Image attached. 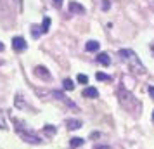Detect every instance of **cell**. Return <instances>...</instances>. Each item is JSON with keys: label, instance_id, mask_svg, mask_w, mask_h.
Segmentation results:
<instances>
[{"label": "cell", "instance_id": "cell-5", "mask_svg": "<svg viewBox=\"0 0 154 149\" xmlns=\"http://www.w3.org/2000/svg\"><path fill=\"white\" fill-rule=\"evenodd\" d=\"M35 75L38 76V78H42V80H50V73H49V70H47L45 66H36Z\"/></svg>", "mask_w": 154, "mask_h": 149}, {"label": "cell", "instance_id": "cell-2", "mask_svg": "<svg viewBox=\"0 0 154 149\" xmlns=\"http://www.w3.org/2000/svg\"><path fill=\"white\" fill-rule=\"evenodd\" d=\"M119 102H121V106L128 109V111H133L135 107H137V101L133 99V95H130L128 92L125 90H119Z\"/></svg>", "mask_w": 154, "mask_h": 149}, {"label": "cell", "instance_id": "cell-10", "mask_svg": "<svg viewBox=\"0 0 154 149\" xmlns=\"http://www.w3.org/2000/svg\"><path fill=\"white\" fill-rule=\"evenodd\" d=\"M66 125H68L69 130H78V128L82 127V121L80 120H68L66 121Z\"/></svg>", "mask_w": 154, "mask_h": 149}, {"label": "cell", "instance_id": "cell-24", "mask_svg": "<svg viewBox=\"0 0 154 149\" xmlns=\"http://www.w3.org/2000/svg\"><path fill=\"white\" fill-rule=\"evenodd\" d=\"M95 149H111L109 146H95Z\"/></svg>", "mask_w": 154, "mask_h": 149}, {"label": "cell", "instance_id": "cell-12", "mask_svg": "<svg viewBox=\"0 0 154 149\" xmlns=\"http://www.w3.org/2000/svg\"><path fill=\"white\" fill-rule=\"evenodd\" d=\"M71 146H73V147L83 146V139H82V137H73V139H71Z\"/></svg>", "mask_w": 154, "mask_h": 149}, {"label": "cell", "instance_id": "cell-1", "mask_svg": "<svg viewBox=\"0 0 154 149\" xmlns=\"http://www.w3.org/2000/svg\"><path fill=\"white\" fill-rule=\"evenodd\" d=\"M118 56H119V59H121V61H123V63H125L126 66L133 71V73H140V75H144V73H146V66L140 63V59L137 57V54H135L133 50L121 49L118 52Z\"/></svg>", "mask_w": 154, "mask_h": 149}, {"label": "cell", "instance_id": "cell-25", "mask_svg": "<svg viewBox=\"0 0 154 149\" xmlns=\"http://www.w3.org/2000/svg\"><path fill=\"white\" fill-rule=\"evenodd\" d=\"M4 49H5V47H4V43L0 42V52H2V50H4Z\"/></svg>", "mask_w": 154, "mask_h": 149}, {"label": "cell", "instance_id": "cell-19", "mask_svg": "<svg viewBox=\"0 0 154 149\" xmlns=\"http://www.w3.org/2000/svg\"><path fill=\"white\" fill-rule=\"evenodd\" d=\"M16 106L17 107H24V104H23V101H21V94H17V95H16Z\"/></svg>", "mask_w": 154, "mask_h": 149}, {"label": "cell", "instance_id": "cell-6", "mask_svg": "<svg viewBox=\"0 0 154 149\" xmlns=\"http://www.w3.org/2000/svg\"><path fill=\"white\" fill-rule=\"evenodd\" d=\"M83 97H88V99H97L99 97V92L95 87H87L83 90Z\"/></svg>", "mask_w": 154, "mask_h": 149}, {"label": "cell", "instance_id": "cell-16", "mask_svg": "<svg viewBox=\"0 0 154 149\" xmlns=\"http://www.w3.org/2000/svg\"><path fill=\"white\" fill-rule=\"evenodd\" d=\"M95 78H97L99 82H109L111 76H109V75H106V73H97V75H95Z\"/></svg>", "mask_w": 154, "mask_h": 149}, {"label": "cell", "instance_id": "cell-13", "mask_svg": "<svg viewBox=\"0 0 154 149\" xmlns=\"http://www.w3.org/2000/svg\"><path fill=\"white\" fill-rule=\"evenodd\" d=\"M7 128V121H5V114H4V111L0 109V130H5Z\"/></svg>", "mask_w": 154, "mask_h": 149}, {"label": "cell", "instance_id": "cell-18", "mask_svg": "<svg viewBox=\"0 0 154 149\" xmlns=\"http://www.w3.org/2000/svg\"><path fill=\"white\" fill-rule=\"evenodd\" d=\"M78 82L83 83V85H87V83H88V76H87V75H78Z\"/></svg>", "mask_w": 154, "mask_h": 149}, {"label": "cell", "instance_id": "cell-15", "mask_svg": "<svg viewBox=\"0 0 154 149\" xmlns=\"http://www.w3.org/2000/svg\"><path fill=\"white\" fill-rule=\"evenodd\" d=\"M49 28H50V17H45L43 23H42V33H47Z\"/></svg>", "mask_w": 154, "mask_h": 149}, {"label": "cell", "instance_id": "cell-23", "mask_svg": "<svg viewBox=\"0 0 154 149\" xmlns=\"http://www.w3.org/2000/svg\"><path fill=\"white\" fill-rule=\"evenodd\" d=\"M99 135H100L99 132H92V134H90V137H92V139H97Z\"/></svg>", "mask_w": 154, "mask_h": 149}, {"label": "cell", "instance_id": "cell-21", "mask_svg": "<svg viewBox=\"0 0 154 149\" xmlns=\"http://www.w3.org/2000/svg\"><path fill=\"white\" fill-rule=\"evenodd\" d=\"M54 2V7L56 9H61V5H63V0H52Z\"/></svg>", "mask_w": 154, "mask_h": 149}, {"label": "cell", "instance_id": "cell-17", "mask_svg": "<svg viewBox=\"0 0 154 149\" xmlns=\"http://www.w3.org/2000/svg\"><path fill=\"white\" fill-rule=\"evenodd\" d=\"M63 87L66 88V90H73V88H75V83H73L69 78H66V80L63 82Z\"/></svg>", "mask_w": 154, "mask_h": 149}, {"label": "cell", "instance_id": "cell-9", "mask_svg": "<svg viewBox=\"0 0 154 149\" xmlns=\"http://www.w3.org/2000/svg\"><path fill=\"white\" fill-rule=\"evenodd\" d=\"M97 61L102 64V66H109V64H111V59H109V56H107L106 52H100V54H99V56H97Z\"/></svg>", "mask_w": 154, "mask_h": 149}, {"label": "cell", "instance_id": "cell-26", "mask_svg": "<svg viewBox=\"0 0 154 149\" xmlns=\"http://www.w3.org/2000/svg\"><path fill=\"white\" fill-rule=\"evenodd\" d=\"M151 50H152V54H154V43H152V47H151Z\"/></svg>", "mask_w": 154, "mask_h": 149}, {"label": "cell", "instance_id": "cell-8", "mask_svg": "<svg viewBox=\"0 0 154 149\" xmlns=\"http://www.w3.org/2000/svg\"><path fill=\"white\" fill-rule=\"evenodd\" d=\"M99 47H100V43H99L97 40H88V42H87V45H85L87 52H97Z\"/></svg>", "mask_w": 154, "mask_h": 149}, {"label": "cell", "instance_id": "cell-27", "mask_svg": "<svg viewBox=\"0 0 154 149\" xmlns=\"http://www.w3.org/2000/svg\"><path fill=\"white\" fill-rule=\"evenodd\" d=\"M152 120H154V111H152Z\"/></svg>", "mask_w": 154, "mask_h": 149}, {"label": "cell", "instance_id": "cell-4", "mask_svg": "<svg viewBox=\"0 0 154 149\" xmlns=\"http://www.w3.org/2000/svg\"><path fill=\"white\" fill-rule=\"evenodd\" d=\"M12 47H14V50H17V52H23V50H26L28 43H26V40H24L23 36H14V38H12Z\"/></svg>", "mask_w": 154, "mask_h": 149}, {"label": "cell", "instance_id": "cell-3", "mask_svg": "<svg viewBox=\"0 0 154 149\" xmlns=\"http://www.w3.org/2000/svg\"><path fill=\"white\" fill-rule=\"evenodd\" d=\"M16 132H17V135L21 137L24 142H28V144H42V139L38 137V135L31 134V132H28V130H23V128H16Z\"/></svg>", "mask_w": 154, "mask_h": 149}, {"label": "cell", "instance_id": "cell-20", "mask_svg": "<svg viewBox=\"0 0 154 149\" xmlns=\"http://www.w3.org/2000/svg\"><path fill=\"white\" fill-rule=\"evenodd\" d=\"M109 5H111V2H109V0H102V11H107Z\"/></svg>", "mask_w": 154, "mask_h": 149}, {"label": "cell", "instance_id": "cell-22", "mask_svg": "<svg viewBox=\"0 0 154 149\" xmlns=\"http://www.w3.org/2000/svg\"><path fill=\"white\" fill-rule=\"evenodd\" d=\"M149 95L154 99V87H149Z\"/></svg>", "mask_w": 154, "mask_h": 149}, {"label": "cell", "instance_id": "cell-11", "mask_svg": "<svg viewBox=\"0 0 154 149\" xmlns=\"http://www.w3.org/2000/svg\"><path fill=\"white\" fill-rule=\"evenodd\" d=\"M40 33H42V26H36V24H33V26H31V35H33V38H38V36H40Z\"/></svg>", "mask_w": 154, "mask_h": 149}, {"label": "cell", "instance_id": "cell-7", "mask_svg": "<svg viewBox=\"0 0 154 149\" xmlns=\"http://www.w3.org/2000/svg\"><path fill=\"white\" fill-rule=\"evenodd\" d=\"M69 12H73V14H83L85 7L80 5L78 2H69Z\"/></svg>", "mask_w": 154, "mask_h": 149}, {"label": "cell", "instance_id": "cell-14", "mask_svg": "<svg viewBox=\"0 0 154 149\" xmlns=\"http://www.w3.org/2000/svg\"><path fill=\"white\" fill-rule=\"evenodd\" d=\"M43 132L50 137V135L56 134V127H54V125H45V127H43Z\"/></svg>", "mask_w": 154, "mask_h": 149}]
</instances>
